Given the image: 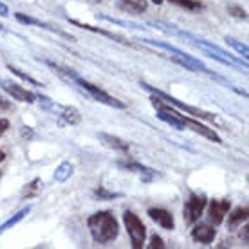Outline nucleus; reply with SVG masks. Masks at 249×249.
Segmentation results:
<instances>
[{"mask_svg":"<svg viewBox=\"0 0 249 249\" xmlns=\"http://www.w3.org/2000/svg\"><path fill=\"white\" fill-rule=\"evenodd\" d=\"M87 228L94 242L108 244L114 242L119 235V222L110 212H96L87 218Z\"/></svg>","mask_w":249,"mask_h":249,"instance_id":"nucleus-1","label":"nucleus"},{"mask_svg":"<svg viewBox=\"0 0 249 249\" xmlns=\"http://www.w3.org/2000/svg\"><path fill=\"white\" fill-rule=\"evenodd\" d=\"M141 87L146 89V90H148L150 94H154V96H157V98H161L162 101H166L168 105L177 107L179 110H184V112L190 114L192 118H200V119H206V121H212V123H217V121H218L215 114L206 112V110H202V108H197V107L186 105V103H182V101H179L177 98H174V96H170V94L162 92V90H159V89H156V87H152V85H148V83H144V81H141Z\"/></svg>","mask_w":249,"mask_h":249,"instance_id":"nucleus-2","label":"nucleus"},{"mask_svg":"<svg viewBox=\"0 0 249 249\" xmlns=\"http://www.w3.org/2000/svg\"><path fill=\"white\" fill-rule=\"evenodd\" d=\"M123 222H124L126 231H128L132 248L141 249L143 248L144 240H146V226L143 224V220L137 217L134 212H124L123 213Z\"/></svg>","mask_w":249,"mask_h":249,"instance_id":"nucleus-3","label":"nucleus"},{"mask_svg":"<svg viewBox=\"0 0 249 249\" xmlns=\"http://www.w3.org/2000/svg\"><path fill=\"white\" fill-rule=\"evenodd\" d=\"M206 204H208V197H206L204 193H190V197L184 200V208H182L184 222L188 226H193L195 222H199L200 215L206 210Z\"/></svg>","mask_w":249,"mask_h":249,"instance_id":"nucleus-4","label":"nucleus"},{"mask_svg":"<svg viewBox=\"0 0 249 249\" xmlns=\"http://www.w3.org/2000/svg\"><path fill=\"white\" fill-rule=\"evenodd\" d=\"M74 81L80 85L81 89H83V90H87V92L90 94V98H92V100H96L98 103H103V105L112 107V108H124V107H126L123 101L116 100L114 96H110L108 92H105V90H103V89H100L98 85H92L90 81L81 80L80 76H76Z\"/></svg>","mask_w":249,"mask_h":249,"instance_id":"nucleus-5","label":"nucleus"},{"mask_svg":"<svg viewBox=\"0 0 249 249\" xmlns=\"http://www.w3.org/2000/svg\"><path fill=\"white\" fill-rule=\"evenodd\" d=\"M208 206V217L213 226H220L224 222L226 215L231 210V200L228 199H213Z\"/></svg>","mask_w":249,"mask_h":249,"instance_id":"nucleus-6","label":"nucleus"},{"mask_svg":"<svg viewBox=\"0 0 249 249\" xmlns=\"http://www.w3.org/2000/svg\"><path fill=\"white\" fill-rule=\"evenodd\" d=\"M0 87L4 89L13 100L22 101V103H35L36 101V94H33L31 90H27V89H24L22 85L15 83V81L0 80Z\"/></svg>","mask_w":249,"mask_h":249,"instance_id":"nucleus-7","label":"nucleus"},{"mask_svg":"<svg viewBox=\"0 0 249 249\" xmlns=\"http://www.w3.org/2000/svg\"><path fill=\"white\" fill-rule=\"evenodd\" d=\"M181 119L182 123L186 124V128H190V130L197 132V134H200V136H204L206 139H210V141H215V143H222V139H220V136H218L217 132L213 130V128H210V126H206V124H202L200 121H195V119L190 116V118H186V116H182L181 114Z\"/></svg>","mask_w":249,"mask_h":249,"instance_id":"nucleus-8","label":"nucleus"},{"mask_svg":"<svg viewBox=\"0 0 249 249\" xmlns=\"http://www.w3.org/2000/svg\"><path fill=\"white\" fill-rule=\"evenodd\" d=\"M146 215H148L157 226H161L162 230H168V231L175 230L174 215H172L168 210H164V208H150L148 212H146Z\"/></svg>","mask_w":249,"mask_h":249,"instance_id":"nucleus-9","label":"nucleus"},{"mask_svg":"<svg viewBox=\"0 0 249 249\" xmlns=\"http://www.w3.org/2000/svg\"><path fill=\"white\" fill-rule=\"evenodd\" d=\"M215 235H217V230L212 224H202L200 222L192 230V238L199 244H212L215 240Z\"/></svg>","mask_w":249,"mask_h":249,"instance_id":"nucleus-10","label":"nucleus"},{"mask_svg":"<svg viewBox=\"0 0 249 249\" xmlns=\"http://www.w3.org/2000/svg\"><path fill=\"white\" fill-rule=\"evenodd\" d=\"M15 18L18 20V22H22V24H27V25H36V27H42V29H47V31L51 33H56V35H60V36L67 38V40H74V38L71 36L69 33L62 31V29H58V27H53L51 24H45V22H42V20H36L33 18V17H27V15H24V13H17L15 15Z\"/></svg>","mask_w":249,"mask_h":249,"instance_id":"nucleus-11","label":"nucleus"},{"mask_svg":"<svg viewBox=\"0 0 249 249\" xmlns=\"http://www.w3.org/2000/svg\"><path fill=\"white\" fill-rule=\"evenodd\" d=\"M118 166H119V168L126 170V172H134V174L143 175L144 181H148V179H152V177L159 175L154 168H148V166H144V164H141V162H136V161H119Z\"/></svg>","mask_w":249,"mask_h":249,"instance_id":"nucleus-12","label":"nucleus"},{"mask_svg":"<svg viewBox=\"0 0 249 249\" xmlns=\"http://www.w3.org/2000/svg\"><path fill=\"white\" fill-rule=\"evenodd\" d=\"M116 4L121 11L130 13V15H143L148 7L146 0H116Z\"/></svg>","mask_w":249,"mask_h":249,"instance_id":"nucleus-13","label":"nucleus"},{"mask_svg":"<svg viewBox=\"0 0 249 249\" xmlns=\"http://www.w3.org/2000/svg\"><path fill=\"white\" fill-rule=\"evenodd\" d=\"M98 137H100L101 141H103L108 148H114V150H118V152H128V150H130V143H126L124 139L112 136V134H105V132H101V134H98Z\"/></svg>","mask_w":249,"mask_h":249,"instance_id":"nucleus-14","label":"nucleus"},{"mask_svg":"<svg viewBox=\"0 0 249 249\" xmlns=\"http://www.w3.org/2000/svg\"><path fill=\"white\" fill-rule=\"evenodd\" d=\"M248 213H249L248 206H240L237 210H233V212L228 215V228H230V230H235V228H238L240 224H244L249 217Z\"/></svg>","mask_w":249,"mask_h":249,"instance_id":"nucleus-15","label":"nucleus"},{"mask_svg":"<svg viewBox=\"0 0 249 249\" xmlns=\"http://www.w3.org/2000/svg\"><path fill=\"white\" fill-rule=\"evenodd\" d=\"M69 22H71V24H74V25H78V27H81V29H87V31H92V33H100V35H103V36H107V38H110V40H114V42H119V44H123V45H130V42H126L123 36L114 35V33H108V31H105V29H100V27H94V25H89V24H81V22H78V20L69 18Z\"/></svg>","mask_w":249,"mask_h":249,"instance_id":"nucleus-16","label":"nucleus"},{"mask_svg":"<svg viewBox=\"0 0 249 249\" xmlns=\"http://www.w3.org/2000/svg\"><path fill=\"white\" fill-rule=\"evenodd\" d=\"M29 212H31V206H25V208H22V210H20L18 213H15V215H13L11 218H7L6 222H4V224L0 226V235H2V233H4L6 230L13 228V226H17V224L20 222V220H24V217H25V215H27Z\"/></svg>","mask_w":249,"mask_h":249,"instance_id":"nucleus-17","label":"nucleus"},{"mask_svg":"<svg viewBox=\"0 0 249 249\" xmlns=\"http://www.w3.org/2000/svg\"><path fill=\"white\" fill-rule=\"evenodd\" d=\"M72 172H74V166L71 164L69 161H63L60 166L56 168V172H54V181L58 182H65L72 175Z\"/></svg>","mask_w":249,"mask_h":249,"instance_id":"nucleus-18","label":"nucleus"},{"mask_svg":"<svg viewBox=\"0 0 249 249\" xmlns=\"http://www.w3.org/2000/svg\"><path fill=\"white\" fill-rule=\"evenodd\" d=\"M168 2L182 7V9H188V11H200V9H204V4L199 2V0H168Z\"/></svg>","mask_w":249,"mask_h":249,"instance_id":"nucleus-19","label":"nucleus"},{"mask_svg":"<svg viewBox=\"0 0 249 249\" xmlns=\"http://www.w3.org/2000/svg\"><path fill=\"white\" fill-rule=\"evenodd\" d=\"M226 44L231 45L233 49L237 51L238 54H242L244 58H248L249 56V49H248V45L246 44H240L238 40H235V38H231V36H226Z\"/></svg>","mask_w":249,"mask_h":249,"instance_id":"nucleus-20","label":"nucleus"},{"mask_svg":"<svg viewBox=\"0 0 249 249\" xmlns=\"http://www.w3.org/2000/svg\"><path fill=\"white\" fill-rule=\"evenodd\" d=\"M9 67V71H11L13 74H17L20 78V80H24V81H29V83H33V85H36V87H42V83L38 80H35V78H31L29 74H25V72H22L20 69H17V67H13V65H7Z\"/></svg>","mask_w":249,"mask_h":249,"instance_id":"nucleus-21","label":"nucleus"},{"mask_svg":"<svg viewBox=\"0 0 249 249\" xmlns=\"http://www.w3.org/2000/svg\"><path fill=\"white\" fill-rule=\"evenodd\" d=\"M94 195H96L100 200H103V199H118V197H121V193L107 192V190H103V188H98V190L94 192Z\"/></svg>","mask_w":249,"mask_h":249,"instance_id":"nucleus-22","label":"nucleus"},{"mask_svg":"<svg viewBox=\"0 0 249 249\" xmlns=\"http://www.w3.org/2000/svg\"><path fill=\"white\" fill-rule=\"evenodd\" d=\"M228 13L240 20H248V13H246V9H242V7H238V6H230L228 7Z\"/></svg>","mask_w":249,"mask_h":249,"instance_id":"nucleus-23","label":"nucleus"},{"mask_svg":"<svg viewBox=\"0 0 249 249\" xmlns=\"http://www.w3.org/2000/svg\"><path fill=\"white\" fill-rule=\"evenodd\" d=\"M148 248L150 249H162V248H164V240H162V238L159 237V235H152Z\"/></svg>","mask_w":249,"mask_h":249,"instance_id":"nucleus-24","label":"nucleus"},{"mask_svg":"<svg viewBox=\"0 0 249 249\" xmlns=\"http://www.w3.org/2000/svg\"><path fill=\"white\" fill-rule=\"evenodd\" d=\"M36 184H38V179H35L31 184H27V188H25V192H24V197L25 195H27V197H31L33 193L36 192Z\"/></svg>","mask_w":249,"mask_h":249,"instance_id":"nucleus-25","label":"nucleus"},{"mask_svg":"<svg viewBox=\"0 0 249 249\" xmlns=\"http://www.w3.org/2000/svg\"><path fill=\"white\" fill-rule=\"evenodd\" d=\"M7 128H9V121L6 118H0V136H4L7 132Z\"/></svg>","mask_w":249,"mask_h":249,"instance_id":"nucleus-26","label":"nucleus"},{"mask_svg":"<svg viewBox=\"0 0 249 249\" xmlns=\"http://www.w3.org/2000/svg\"><path fill=\"white\" fill-rule=\"evenodd\" d=\"M7 15H9V7L4 2H0V17H7Z\"/></svg>","mask_w":249,"mask_h":249,"instance_id":"nucleus-27","label":"nucleus"},{"mask_svg":"<svg viewBox=\"0 0 249 249\" xmlns=\"http://www.w3.org/2000/svg\"><path fill=\"white\" fill-rule=\"evenodd\" d=\"M22 136H24V137H31L33 136V132L29 130V126H24V130H22Z\"/></svg>","mask_w":249,"mask_h":249,"instance_id":"nucleus-28","label":"nucleus"},{"mask_svg":"<svg viewBox=\"0 0 249 249\" xmlns=\"http://www.w3.org/2000/svg\"><path fill=\"white\" fill-rule=\"evenodd\" d=\"M0 108L7 110V108H9V103H6V101H0Z\"/></svg>","mask_w":249,"mask_h":249,"instance_id":"nucleus-29","label":"nucleus"},{"mask_svg":"<svg viewBox=\"0 0 249 249\" xmlns=\"http://www.w3.org/2000/svg\"><path fill=\"white\" fill-rule=\"evenodd\" d=\"M4 159H6V154H4L2 150H0V161H4Z\"/></svg>","mask_w":249,"mask_h":249,"instance_id":"nucleus-30","label":"nucleus"},{"mask_svg":"<svg viewBox=\"0 0 249 249\" xmlns=\"http://www.w3.org/2000/svg\"><path fill=\"white\" fill-rule=\"evenodd\" d=\"M152 2H154V4H157V6H159V4H162V0H152Z\"/></svg>","mask_w":249,"mask_h":249,"instance_id":"nucleus-31","label":"nucleus"},{"mask_svg":"<svg viewBox=\"0 0 249 249\" xmlns=\"http://www.w3.org/2000/svg\"><path fill=\"white\" fill-rule=\"evenodd\" d=\"M0 31H4V25H0Z\"/></svg>","mask_w":249,"mask_h":249,"instance_id":"nucleus-32","label":"nucleus"},{"mask_svg":"<svg viewBox=\"0 0 249 249\" xmlns=\"http://www.w3.org/2000/svg\"><path fill=\"white\" fill-rule=\"evenodd\" d=\"M0 175H2V174H0Z\"/></svg>","mask_w":249,"mask_h":249,"instance_id":"nucleus-33","label":"nucleus"}]
</instances>
